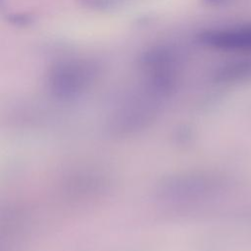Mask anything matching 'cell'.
<instances>
[{"label":"cell","mask_w":251,"mask_h":251,"mask_svg":"<svg viewBox=\"0 0 251 251\" xmlns=\"http://www.w3.org/2000/svg\"><path fill=\"white\" fill-rule=\"evenodd\" d=\"M206 40L226 49H251V25L209 33Z\"/></svg>","instance_id":"6da1fadb"}]
</instances>
